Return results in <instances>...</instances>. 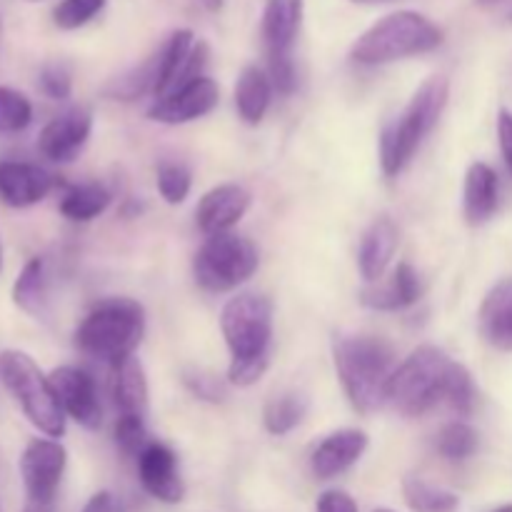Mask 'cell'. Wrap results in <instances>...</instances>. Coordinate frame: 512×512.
Segmentation results:
<instances>
[{"label":"cell","mask_w":512,"mask_h":512,"mask_svg":"<svg viewBox=\"0 0 512 512\" xmlns=\"http://www.w3.org/2000/svg\"><path fill=\"white\" fill-rule=\"evenodd\" d=\"M333 363L355 413L373 415L388 403L390 380L398 370L388 340L378 335H338L333 340Z\"/></svg>","instance_id":"6da1fadb"},{"label":"cell","mask_w":512,"mask_h":512,"mask_svg":"<svg viewBox=\"0 0 512 512\" xmlns=\"http://www.w3.org/2000/svg\"><path fill=\"white\" fill-rule=\"evenodd\" d=\"M448 100L450 80L445 75H430L418 85L403 113L385 125L380 133V165L388 178H398L408 168L423 140L443 118Z\"/></svg>","instance_id":"7a4b0ae2"},{"label":"cell","mask_w":512,"mask_h":512,"mask_svg":"<svg viewBox=\"0 0 512 512\" xmlns=\"http://www.w3.org/2000/svg\"><path fill=\"white\" fill-rule=\"evenodd\" d=\"M445 35L438 23L415 10H395L375 20L350 48V58L358 65H388L415 55L433 53L443 45Z\"/></svg>","instance_id":"3957f363"},{"label":"cell","mask_w":512,"mask_h":512,"mask_svg":"<svg viewBox=\"0 0 512 512\" xmlns=\"http://www.w3.org/2000/svg\"><path fill=\"white\" fill-rule=\"evenodd\" d=\"M145 335V310L138 300H100L75 330V345L98 363L115 365L138 350Z\"/></svg>","instance_id":"277c9868"},{"label":"cell","mask_w":512,"mask_h":512,"mask_svg":"<svg viewBox=\"0 0 512 512\" xmlns=\"http://www.w3.org/2000/svg\"><path fill=\"white\" fill-rule=\"evenodd\" d=\"M0 380L20 405L25 418L38 428L45 438L60 440L65 435V413L60 408L50 378L38 368L33 358L23 350H3L0 353Z\"/></svg>","instance_id":"5b68a950"},{"label":"cell","mask_w":512,"mask_h":512,"mask_svg":"<svg viewBox=\"0 0 512 512\" xmlns=\"http://www.w3.org/2000/svg\"><path fill=\"white\" fill-rule=\"evenodd\" d=\"M455 360L435 345H420L395 370L388 403L405 418H420L445 400L450 368Z\"/></svg>","instance_id":"8992f818"},{"label":"cell","mask_w":512,"mask_h":512,"mask_svg":"<svg viewBox=\"0 0 512 512\" xmlns=\"http://www.w3.org/2000/svg\"><path fill=\"white\" fill-rule=\"evenodd\" d=\"M258 248L248 238L220 233L205 238L193 260L195 283L208 293H228L248 283L258 270Z\"/></svg>","instance_id":"52a82bcc"},{"label":"cell","mask_w":512,"mask_h":512,"mask_svg":"<svg viewBox=\"0 0 512 512\" xmlns=\"http://www.w3.org/2000/svg\"><path fill=\"white\" fill-rule=\"evenodd\" d=\"M220 330L230 360H270L273 303L258 293H240L223 305Z\"/></svg>","instance_id":"ba28073f"},{"label":"cell","mask_w":512,"mask_h":512,"mask_svg":"<svg viewBox=\"0 0 512 512\" xmlns=\"http://www.w3.org/2000/svg\"><path fill=\"white\" fill-rule=\"evenodd\" d=\"M68 465V453L53 438H33L20 455V480H23L25 500L55 503L60 480Z\"/></svg>","instance_id":"9c48e42d"},{"label":"cell","mask_w":512,"mask_h":512,"mask_svg":"<svg viewBox=\"0 0 512 512\" xmlns=\"http://www.w3.org/2000/svg\"><path fill=\"white\" fill-rule=\"evenodd\" d=\"M48 378L65 418L75 420L85 430H98L103 425L98 385L88 370L75 368V365H60Z\"/></svg>","instance_id":"30bf717a"},{"label":"cell","mask_w":512,"mask_h":512,"mask_svg":"<svg viewBox=\"0 0 512 512\" xmlns=\"http://www.w3.org/2000/svg\"><path fill=\"white\" fill-rule=\"evenodd\" d=\"M220 100V88L213 78L200 75L190 83L180 85L173 93L155 100L148 110V118L163 125H183L213 113Z\"/></svg>","instance_id":"8fae6325"},{"label":"cell","mask_w":512,"mask_h":512,"mask_svg":"<svg viewBox=\"0 0 512 512\" xmlns=\"http://www.w3.org/2000/svg\"><path fill=\"white\" fill-rule=\"evenodd\" d=\"M93 130V113L88 108H70L55 115L38 135V150L53 163H70L85 148Z\"/></svg>","instance_id":"7c38bea8"},{"label":"cell","mask_w":512,"mask_h":512,"mask_svg":"<svg viewBox=\"0 0 512 512\" xmlns=\"http://www.w3.org/2000/svg\"><path fill=\"white\" fill-rule=\"evenodd\" d=\"M138 478L150 498L165 505H178L185 498V483L180 478L178 455L165 443H150L138 455Z\"/></svg>","instance_id":"4fadbf2b"},{"label":"cell","mask_w":512,"mask_h":512,"mask_svg":"<svg viewBox=\"0 0 512 512\" xmlns=\"http://www.w3.org/2000/svg\"><path fill=\"white\" fill-rule=\"evenodd\" d=\"M250 203H253V198L243 185L223 183L200 198L198 208H195V223L208 238L230 233L245 218Z\"/></svg>","instance_id":"5bb4252c"},{"label":"cell","mask_w":512,"mask_h":512,"mask_svg":"<svg viewBox=\"0 0 512 512\" xmlns=\"http://www.w3.org/2000/svg\"><path fill=\"white\" fill-rule=\"evenodd\" d=\"M53 190V175L35 163L0 160V200L8 208L38 205Z\"/></svg>","instance_id":"9a60e30c"},{"label":"cell","mask_w":512,"mask_h":512,"mask_svg":"<svg viewBox=\"0 0 512 512\" xmlns=\"http://www.w3.org/2000/svg\"><path fill=\"white\" fill-rule=\"evenodd\" d=\"M368 450V435L358 428L330 433L310 455V470L318 480H333L353 468Z\"/></svg>","instance_id":"2e32d148"},{"label":"cell","mask_w":512,"mask_h":512,"mask_svg":"<svg viewBox=\"0 0 512 512\" xmlns=\"http://www.w3.org/2000/svg\"><path fill=\"white\" fill-rule=\"evenodd\" d=\"M305 0H268L263 10V33L265 55L268 58H288L293 55L295 40L303 25Z\"/></svg>","instance_id":"e0dca14e"},{"label":"cell","mask_w":512,"mask_h":512,"mask_svg":"<svg viewBox=\"0 0 512 512\" xmlns=\"http://www.w3.org/2000/svg\"><path fill=\"white\" fill-rule=\"evenodd\" d=\"M423 285H420V275L410 263H400L393 270L388 280H378V283H368L360 290V303L370 310H383V313H395V310H405L413 303H418Z\"/></svg>","instance_id":"ac0fdd59"},{"label":"cell","mask_w":512,"mask_h":512,"mask_svg":"<svg viewBox=\"0 0 512 512\" xmlns=\"http://www.w3.org/2000/svg\"><path fill=\"white\" fill-rule=\"evenodd\" d=\"M500 180L498 173L488 163H473L465 173L463 190V213L468 225L478 228L485 225L498 210Z\"/></svg>","instance_id":"d6986e66"},{"label":"cell","mask_w":512,"mask_h":512,"mask_svg":"<svg viewBox=\"0 0 512 512\" xmlns=\"http://www.w3.org/2000/svg\"><path fill=\"white\" fill-rule=\"evenodd\" d=\"M398 228L390 218H378L368 230L358 248V268L365 283H378L388 270L395 250H398Z\"/></svg>","instance_id":"ffe728a7"},{"label":"cell","mask_w":512,"mask_h":512,"mask_svg":"<svg viewBox=\"0 0 512 512\" xmlns=\"http://www.w3.org/2000/svg\"><path fill=\"white\" fill-rule=\"evenodd\" d=\"M478 323L493 348L512 353V280H503L485 295Z\"/></svg>","instance_id":"44dd1931"},{"label":"cell","mask_w":512,"mask_h":512,"mask_svg":"<svg viewBox=\"0 0 512 512\" xmlns=\"http://www.w3.org/2000/svg\"><path fill=\"white\" fill-rule=\"evenodd\" d=\"M273 83H270L268 70L258 68V65H245L243 73L238 75L235 83V108L243 123L260 125L265 113H268L270 103H273Z\"/></svg>","instance_id":"7402d4cb"},{"label":"cell","mask_w":512,"mask_h":512,"mask_svg":"<svg viewBox=\"0 0 512 512\" xmlns=\"http://www.w3.org/2000/svg\"><path fill=\"white\" fill-rule=\"evenodd\" d=\"M113 400L120 415L145 418L148 413V378L143 363L135 355L120 360L113 368Z\"/></svg>","instance_id":"603a6c76"},{"label":"cell","mask_w":512,"mask_h":512,"mask_svg":"<svg viewBox=\"0 0 512 512\" xmlns=\"http://www.w3.org/2000/svg\"><path fill=\"white\" fill-rule=\"evenodd\" d=\"M195 35L193 30H175L168 40H165L160 53V73H158V85H155V100L168 95L170 90H175L180 75H183L185 63H188L190 53H193Z\"/></svg>","instance_id":"cb8c5ba5"},{"label":"cell","mask_w":512,"mask_h":512,"mask_svg":"<svg viewBox=\"0 0 512 512\" xmlns=\"http://www.w3.org/2000/svg\"><path fill=\"white\" fill-rule=\"evenodd\" d=\"M110 200L113 195L103 183H80L68 188V193L60 198V213L70 223H90L108 210Z\"/></svg>","instance_id":"d4e9b609"},{"label":"cell","mask_w":512,"mask_h":512,"mask_svg":"<svg viewBox=\"0 0 512 512\" xmlns=\"http://www.w3.org/2000/svg\"><path fill=\"white\" fill-rule=\"evenodd\" d=\"M48 300V270L43 258H30L13 285V303L23 313L40 315Z\"/></svg>","instance_id":"484cf974"},{"label":"cell","mask_w":512,"mask_h":512,"mask_svg":"<svg viewBox=\"0 0 512 512\" xmlns=\"http://www.w3.org/2000/svg\"><path fill=\"white\" fill-rule=\"evenodd\" d=\"M308 415V398L303 393H280L270 398L263 408V423L270 435H288L298 428Z\"/></svg>","instance_id":"4316f807"},{"label":"cell","mask_w":512,"mask_h":512,"mask_svg":"<svg viewBox=\"0 0 512 512\" xmlns=\"http://www.w3.org/2000/svg\"><path fill=\"white\" fill-rule=\"evenodd\" d=\"M403 495L413 512H455L460 508L458 495L413 475L403 480Z\"/></svg>","instance_id":"83f0119b"},{"label":"cell","mask_w":512,"mask_h":512,"mask_svg":"<svg viewBox=\"0 0 512 512\" xmlns=\"http://www.w3.org/2000/svg\"><path fill=\"white\" fill-rule=\"evenodd\" d=\"M480 448V435L473 425L463 423V420H453V423L443 425L440 433L435 435V450L443 455L450 463H463L470 460Z\"/></svg>","instance_id":"f1b7e54d"},{"label":"cell","mask_w":512,"mask_h":512,"mask_svg":"<svg viewBox=\"0 0 512 512\" xmlns=\"http://www.w3.org/2000/svg\"><path fill=\"white\" fill-rule=\"evenodd\" d=\"M448 408L453 413H458L460 418H470L475 413V405H478V388H475V380L470 375V370L465 365L453 363L448 375V385H445V400Z\"/></svg>","instance_id":"f546056e"},{"label":"cell","mask_w":512,"mask_h":512,"mask_svg":"<svg viewBox=\"0 0 512 512\" xmlns=\"http://www.w3.org/2000/svg\"><path fill=\"white\" fill-rule=\"evenodd\" d=\"M155 185H158L160 198L168 205H180L185 203V198L190 195V185H193V175L185 168L183 163H175V160H163L155 170Z\"/></svg>","instance_id":"4dcf8cb0"},{"label":"cell","mask_w":512,"mask_h":512,"mask_svg":"<svg viewBox=\"0 0 512 512\" xmlns=\"http://www.w3.org/2000/svg\"><path fill=\"white\" fill-rule=\"evenodd\" d=\"M33 120V103L20 90L0 85V135L20 133Z\"/></svg>","instance_id":"1f68e13d"},{"label":"cell","mask_w":512,"mask_h":512,"mask_svg":"<svg viewBox=\"0 0 512 512\" xmlns=\"http://www.w3.org/2000/svg\"><path fill=\"white\" fill-rule=\"evenodd\" d=\"M105 3L108 0H60L53 8V23L60 30H78L100 15Z\"/></svg>","instance_id":"d6a6232c"},{"label":"cell","mask_w":512,"mask_h":512,"mask_svg":"<svg viewBox=\"0 0 512 512\" xmlns=\"http://www.w3.org/2000/svg\"><path fill=\"white\" fill-rule=\"evenodd\" d=\"M115 445L120 448V453L138 458L150 445L145 418H140V415H120L115 420Z\"/></svg>","instance_id":"836d02e7"},{"label":"cell","mask_w":512,"mask_h":512,"mask_svg":"<svg viewBox=\"0 0 512 512\" xmlns=\"http://www.w3.org/2000/svg\"><path fill=\"white\" fill-rule=\"evenodd\" d=\"M180 380H183V385L188 388V393L193 395V398L203 400V403L218 405L225 400V383L218 375L210 373V370L185 368L183 373H180Z\"/></svg>","instance_id":"e575fe53"},{"label":"cell","mask_w":512,"mask_h":512,"mask_svg":"<svg viewBox=\"0 0 512 512\" xmlns=\"http://www.w3.org/2000/svg\"><path fill=\"white\" fill-rule=\"evenodd\" d=\"M38 85L40 93L48 95L50 100H65L73 93V75L63 63H48L40 70Z\"/></svg>","instance_id":"d590c367"},{"label":"cell","mask_w":512,"mask_h":512,"mask_svg":"<svg viewBox=\"0 0 512 512\" xmlns=\"http://www.w3.org/2000/svg\"><path fill=\"white\" fill-rule=\"evenodd\" d=\"M268 75L273 88L280 95H293L298 88V70H295L293 55L288 58H268Z\"/></svg>","instance_id":"8d00e7d4"},{"label":"cell","mask_w":512,"mask_h":512,"mask_svg":"<svg viewBox=\"0 0 512 512\" xmlns=\"http://www.w3.org/2000/svg\"><path fill=\"white\" fill-rule=\"evenodd\" d=\"M268 365L270 360H230L228 383L238 385V388H250L263 378Z\"/></svg>","instance_id":"74e56055"},{"label":"cell","mask_w":512,"mask_h":512,"mask_svg":"<svg viewBox=\"0 0 512 512\" xmlns=\"http://www.w3.org/2000/svg\"><path fill=\"white\" fill-rule=\"evenodd\" d=\"M318 512H358V505L343 490H325L318 498Z\"/></svg>","instance_id":"f35d334b"},{"label":"cell","mask_w":512,"mask_h":512,"mask_svg":"<svg viewBox=\"0 0 512 512\" xmlns=\"http://www.w3.org/2000/svg\"><path fill=\"white\" fill-rule=\"evenodd\" d=\"M498 140H500V153H503L505 165H508L512 175V113L508 108H500L498 113Z\"/></svg>","instance_id":"ab89813d"},{"label":"cell","mask_w":512,"mask_h":512,"mask_svg":"<svg viewBox=\"0 0 512 512\" xmlns=\"http://www.w3.org/2000/svg\"><path fill=\"white\" fill-rule=\"evenodd\" d=\"M80 512H113V495L100 490V493H95L93 498L85 503V508Z\"/></svg>","instance_id":"60d3db41"},{"label":"cell","mask_w":512,"mask_h":512,"mask_svg":"<svg viewBox=\"0 0 512 512\" xmlns=\"http://www.w3.org/2000/svg\"><path fill=\"white\" fill-rule=\"evenodd\" d=\"M55 503H40V500H25L23 512H53Z\"/></svg>","instance_id":"b9f144b4"},{"label":"cell","mask_w":512,"mask_h":512,"mask_svg":"<svg viewBox=\"0 0 512 512\" xmlns=\"http://www.w3.org/2000/svg\"><path fill=\"white\" fill-rule=\"evenodd\" d=\"M200 3H203L205 10H210V13H220L225 5V0H200Z\"/></svg>","instance_id":"7bdbcfd3"},{"label":"cell","mask_w":512,"mask_h":512,"mask_svg":"<svg viewBox=\"0 0 512 512\" xmlns=\"http://www.w3.org/2000/svg\"><path fill=\"white\" fill-rule=\"evenodd\" d=\"M475 5H480V8H493V5H498L500 0H473Z\"/></svg>","instance_id":"ee69618b"},{"label":"cell","mask_w":512,"mask_h":512,"mask_svg":"<svg viewBox=\"0 0 512 512\" xmlns=\"http://www.w3.org/2000/svg\"><path fill=\"white\" fill-rule=\"evenodd\" d=\"M353 3H363V5H378V3H395V0H353Z\"/></svg>","instance_id":"f6af8a7d"},{"label":"cell","mask_w":512,"mask_h":512,"mask_svg":"<svg viewBox=\"0 0 512 512\" xmlns=\"http://www.w3.org/2000/svg\"><path fill=\"white\" fill-rule=\"evenodd\" d=\"M490 512H512V503L500 505V508H495V510H490Z\"/></svg>","instance_id":"bcb514c9"},{"label":"cell","mask_w":512,"mask_h":512,"mask_svg":"<svg viewBox=\"0 0 512 512\" xmlns=\"http://www.w3.org/2000/svg\"><path fill=\"white\" fill-rule=\"evenodd\" d=\"M373 512H393V510H388V508H378V510H373Z\"/></svg>","instance_id":"7dc6e473"},{"label":"cell","mask_w":512,"mask_h":512,"mask_svg":"<svg viewBox=\"0 0 512 512\" xmlns=\"http://www.w3.org/2000/svg\"><path fill=\"white\" fill-rule=\"evenodd\" d=\"M0 268H3V250H0Z\"/></svg>","instance_id":"c3c4849f"},{"label":"cell","mask_w":512,"mask_h":512,"mask_svg":"<svg viewBox=\"0 0 512 512\" xmlns=\"http://www.w3.org/2000/svg\"><path fill=\"white\" fill-rule=\"evenodd\" d=\"M0 35H3V18H0Z\"/></svg>","instance_id":"681fc988"},{"label":"cell","mask_w":512,"mask_h":512,"mask_svg":"<svg viewBox=\"0 0 512 512\" xmlns=\"http://www.w3.org/2000/svg\"><path fill=\"white\" fill-rule=\"evenodd\" d=\"M28 3H40V0H28Z\"/></svg>","instance_id":"f907efd6"}]
</instances>
